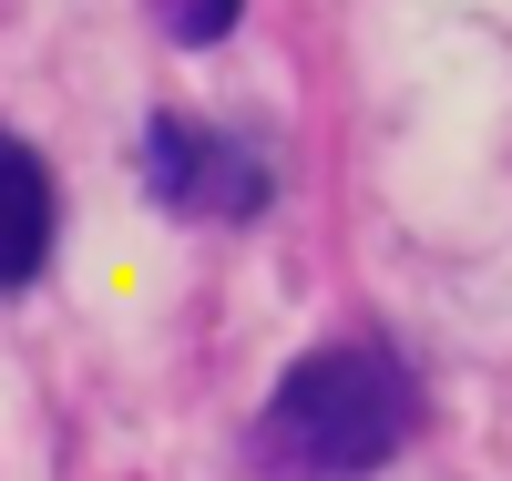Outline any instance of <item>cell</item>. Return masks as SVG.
<instances>
[{
    "instance_id": "6da1fadb",
    "label": "cell",
    "mask_w": 512,
    "mask_h": 481,
    "mask_svg": "<svg viewBox=\"0 0 512 481\" xmlns=\"http://www.w3.org/2000/svg\"><path fill=\"white\" fill-rule=\"evenodd\" d=\"M420 441V379L400 348L328 338L308 359H287L267 410L246 430V461L267 481H369Z\"/></svg>"
},
{
    "instance_id": "7a4b0ae2",
    "label": "cell",
    "mask_w": 512,
    "mask_h": 481,
    "mask_svg": "<svg viewBox=\"0 0 512 481\" xmlns=\"http://www.w3.org/2000/svg\"><path fill=\"white\" fill-rule=\"evenodd\" d=\"M134 174H144V195L164 215H195V226H246V215H267V154L216 134V123H195V113H154L144 123V144H134Z\"/></svg>"
},
{
    "instance_id": "3957f363",
    "label": "cell",
    "mask_w": 512,
    "mask_h": 481,
    "mask_svg": "<svg viewBox=\"0 0 512 481\" xmlns=\"http://www.w3.org/2000/svg\"><path fill=\"white\" fill-rule=\"evenodd\" d=\"M52 236H62V185L21 134H0V297H21L41 267H52Z\"/></svg>"
},
{
    "instance_id": "277c9868",
    "label": "cell",
    "mask_w": 512,
    "mask_h": 481,
    "mask_svg": "<svg viewBox=\"0 0 512 481\" xmlns=\"http://www.w3.org/2000/svg\"><path fill=\"white\" fill-rule=\"evenodd\" d=\"M236 21H246V0H154V31L175 41V52H216Z\"/></svg>"
}]
</instances>
